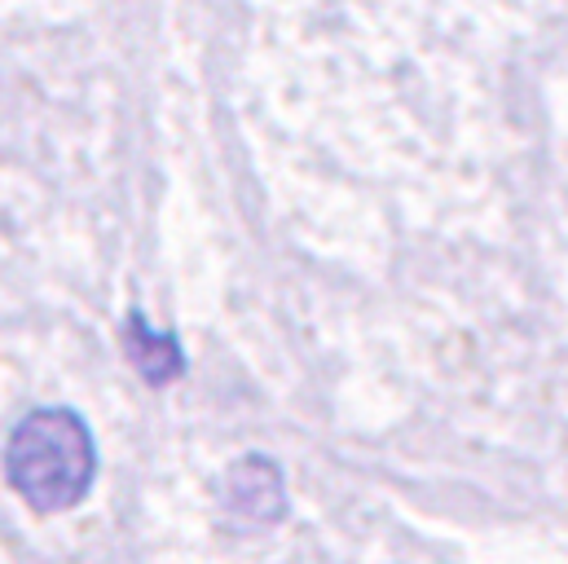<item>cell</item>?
I'll return each instance as SVG.
<instances>
[{
	"instance_id": "obj_2",
	"label": "cell",
	"mask_w": 568,
	"mask_h": 564,
	"mask_svg": "<svg viewBox=\"0 0 568 564\" xmlns=\"http://www.w3.org/2000/svg\"><path fill=\"white\" fill-rule=\"evenodd\" d=\"M129 335H133V366L142 371L150 384H168V380H181L185 362H181V349L172 335H154L145 326L142 313L129 318Z\"/></svg>"
},
{
	"instance_id": "obj_1",
	"label": "cell",
	"mask_w": 568,
	"mask_h": 564,
	"mask_svg": "<svg viewBox=\"0 0 568 564\" xmlns=\"http://www.w3.org/2000/svg\"><path fill=\"white\" fill-rule=\"evenodd\" d=\"M93 436L71 411H31L4 445L9 485L36 512H67L93 485Z\"/></svg>"
},
{
	"instance_id": "obj_3",
	"label": "cell",
	"mask_w": 568,
	"mask_h": 564,
	"mask_svg": "<svg viewBox=\"0 0 568 564\" xmlns=\"http://www.w3.org/2000/svg\"><path fill=\"white\" fill-rule=\"evenodd\" d=\"M283 481L278 472L265 463L261 467V485H252V463H243L234 476H230V503H243V516L247 521H274L283 512Z\"/></svg>"
}]
</instances>
